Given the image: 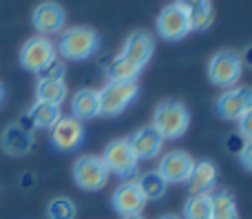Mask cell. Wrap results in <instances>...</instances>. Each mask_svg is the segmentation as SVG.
Here are the masks:
<instances>
[{
    "instance_id": "cell-1",
    "label": "cell",
    "mask_w": 252,
    "mask_h": 219,
    "mask_svg": "<svg viewBox=\"0 0 252 219\" xmlns=\"http://www.w3.org/2000/svg\"><path fill=\"white\" fill-rule=\"evenodd\" d=\"M153 126L164 140H179L190 126V111L179 100H164L155 106Z\"/></svg>"
},
{
    "instance_id": "cell-2",
    "label": "cell",
    "mask_w": 252,
    "mask_h": 219,
    "mask_svg": "<svg viewBox=\"0 0 252 219\" xmlns=\"http://www.w3.org/2000/svg\"><path fill=\"white\" fill-rule=\"evenodd\" d=\"M97 49H100V35H97V31L87 25H78V27H69V29L62 31L56 51L64 60L80 62V60H89L93 53H97Z\"/></svg>"
},
{
    "instance_id": "cell-3",
    "label": "cell",
    "mask_w": 252,
    "mask_h": 219,
    "mask_svg": "<svg viewBox=\"0 0 252 219\" xmlns=\"http://www.w3.org/2000/svg\"><path fill=\"white\" fill-rule=\"evenodd\" d=\"M208 80L219 89H232L237 87L241 73H244V62L239 53L232 49H221L213 53L208 60Z\"/></svg>"
},
{
    "instance_id": "cell-4",
    "label": "cell",
    "mask_w": 252,
    "mask_h": 219,
    "mask_svg": "<svg viewBox=\"0 0 252 219\" xmlns=\"http://www.w3.org/2000/svg\"><path fill=\"white\" fill-rule=\"evenodd\" d=\"M102 162H104L109 175H115L120 180H133V175L137 173V162L133 149H130L128 140L126 137H118V140L109 142L104 149V153L100 155Z\"/></svg>"
},
{
    "instance_id": "cell-5",
    "label": "cell",
    "mask_w": 252,
    "mask_h": 219,
    "mask_svg": "<svg viewBox=\"0 0 252 219\" xmlns=\"http://www.w3.org/2000/svg\"><path fill=\"white\" fill-rule=\"evenodd\" d=\"M137 82H106V87L97 91V95H100V115L115 118V115L124 113L130 106V102L137 97Z\"/></svg>"
},
{
    "instance_id": "cell-6",
    "label": "cell",
    "mask_w": 252,
    "mask_h": 219,
    "mask_svg": "<svg viewBox=\"0 0 252 219\" xmlns=\"http://www.w3.org/2000/svg\"><path fill=\"white\" fill-rule=\"evenodd\" d=\"M109 171H106L102 157L97 155H82L73 162V182L78 188L87 190V193H95L102 190L109 182Z\"/></svg>"
},
{
    "instance_id": "cell-7",
    "label": "cell",
    "mask_w": 252,
    "mask_h": 219,
    "mask_svg": "<svg viewBox=\"0 0 252 219\" xmlns=\"http://www.w3.org/2000/svg\"><path fill=\"white\" fill-rule=\"evenodd\" d=\"M155 29H157V33H159L164 40H168V42L184 40L192 31L190 20H188V13L184 11V7L179 2H170L161 9L157 20H155Z\"/></svg>"
},
{
    "instance_id": "cell-8",
    "label": "cell",
    "mask_w": 252,
    "mask_h": 219,
    "mask_svg": "<svg viewBox=\"0 0 252 219\" xmlns=\"http://www.w3.org/2000/svg\"><path fill=\"white\" fill-rule=\"evenodd\" d=\"M49 131H51V144L62 153H71V151L80 149L84 137H87L84 124L75 120L73 115H62Z\"/></svg>"
},
{
    "instance_id": "cell-9",
    "label": "cell",
    "mask_w": 252,
    "mask_h": 219,
    "mask_svg": "<svg viewBox=\"0 0 252 219\" xmlns=\"http://www.w3.org/2000/svg\"><path fill=\"white\" fill-rule=\"evenodd\" d=\"M53 58H58V51L51 40L44 38V35H33L20 49V64L31 73L42 71Z\"/></svg>"
},
{
    "instance_id": "cell-10",
    "label": "cell",
    "mask_w": 252,
    "mask_h": 219,
    "mask_svg": "<svg viewBox=\"0 0 252 219\" xmlns=\"http://www.w3.org/2000/svg\"><path fill=\"white\" fill-rule=\"evenodd\" d=\"M31 25L38 31L40 35H53V33H62L66 25V11L60 2L53 0H44L31 13Z\"/></svg>"
},
{
    "instance_id": "cell-11",
    "label": "cell",
    "mask_w": 252,
    "mask_h": 219,
    "mask_svg": "<svg viewBox=\"0 0 252 219\" xmlns=\"http://www.w3.org/2000/svg\"><path fill=\"white\" fill-rule=\"evenodd\" d=\"M192 166H195L192 155L182 149H175V151H168L166 155H161L155 171L164 177L166 184H186Z\"/></svg>"
},
{
    "instance_id": "cell-12",
    "label": "cell",
    "mask_w": 252,
    "mask_h": 219,
    "mask_svg": "<svg viewBox=\"0 0 252 219\" xmlns=\"http://www.w3.org/2000/svg\"><path fill=\"white\" fill-rule=\"evenodd\" d=\"M252 106V89L232 87L217 97V113L228 122H237Z\"/></svg>"
},
{
    "instance_id": "cell-13",
    "label": "cell",
    "mask_w": 252,
    "mask_h": 219,
    "mask_svg": "<svg viewBox=\"0 0 252 219\" xmlns=\"http://www.w3.org/2000/svg\"><path fill=\"white\" fill-rule=\"evenodd\" d=\"M111 204H113L115 213H120L122 217H133L142 215V211L146 208V199H144L142 190L137 188L135 180H126L111 195Z\"/></svg>"
},
{
    "instance_id": "cell-14",
    "label": "cell",
    "mask_w": 252,
    "mask_h": 219,
    "mask_svg": "<svg viewBox=\"0 0 252 219\" xmlns=\"http://www.w3.org/2000/svg\"><path fill=\"white\" fill-rule=\"evenodd\" d=\"M128 144L133 149L135 157L137 159H155L157 155L164 149V137L157 133V128L153 124H146V126H139L137 131H133L128 137Z\"/></svg>"
},
{
    "instance_id": "cell-15",
    "label": "cell",
    "mask_w": 252,
    "mask_h": 219,
    "mask_svg": "<svg viewBox=\"0 0 252 219\" xmlns=\"http://www.w3.org/2000/svg\"><path fill=\"white\" fill-rule=\"evenodd\" d=\"M153 51H155V40L151 38V33H146V31H133L126 38L122 51L118 56H122L124 60H128L137 69H144L151 62Z\"/></svg>"
},
{
    "instance_id": "cell-16",
    "label": "cell",
    "mask_w": 252,
    "mask_h": 219,
    "mask_svg": "<svg viewBox=\"0 0 252 219\" xmlns=\"http://www.w3.org/2000/svg\"><path fill=\"white\" fill-rule=\"evenodd\" d=\"M217 177L219 171L213 159H195V166L186 180L188 195H210L217 186Z\"/></svg>"
},
{
    "instance_id": "cell-17",
    "label": "cell",
    "mask_w": 252,
    "mask_h": 219,
    "mask_svg": "<svg viewBox=\"0 0 252 219\" xmlns=\"http://www.w3.org/2000/svg\"><path fill=\"white\" fill-rule=\"evenodd\" d=\"M0 146L7 155H13V157H22L31 151L33 146V133L27 131L20 122L9 124L2 131V137H0Z\"/></svg>"
},
{
    "instance_id": "cell-18",
    "label": "cell",
    "mask_w": 252,
    "mask_h": 219,
    "mask_svg": "<svg viewBox=\"0 0 252 219\" xmlns=\"http://www.w3.org/2000/svg\"><path fill=\"white\" fill-rule=\"evenodd\" d=\"M60 118H62L60 106L44 104V102H35V104L29 109V113L22 118L20 124L27 128V131L33 133V128H51Z\"/></svg>"
},
{
    "instance_id": "cell-19",
    "label": "cell",
    "mask_w": 252,
    "mask_h": 219,
    "mask_svg": "<svg viewBox=\"0 0 252 219\" xmlns=\"http://www.w3.org/2000/svg\"><path fill=\"white\" fill-rule=\"evenodd\" d=\"M71 113L80 122L97 118L100 115V95L95 89H80L71 100Z\"/></svg>"
},
{
    "instance_id": "cell-20",
    "label": "cell",
    "mask_w": 252,
    "mask_h": 219,
    "mask_svg": "<svg viewBox=\"0 0 252 219\" xmlns=\"http://www.w3.org/2000/svg\"><path fill=\"white\" fill-rule=\"evenodd\" d=\"M184 7V11L188 13V20H190V29L192 31H204L213 25L215 18V9L210 0H177Z\"/></svg>"
},
{
    "instance_id": "cell-21",
    "label": "cell",
    "mask_w": 252,
    "mask_h": 219,
    "mask_svg": "<svg viewBox=\"0 0 252 219\" xmlns=\"http://www.w3.org/2000/svg\"><path fill=\"white\" fill-rule=\"evenodd\" d=\"M210 219H239L237 199L228 188L210 193Z\"/></svg>"
},
{
    "instance_id": "cell-22",
    "label": "cell",
    "mask_w": 252,
    "mask_h": 219,
    "mask_svg": "<svg viewBox=\"0 0 252 219\" xmlns=\"http://www.w3.org/2000/svg\"><path fill=\"white\" fill-rule=\"evenodd\" d=\"M135 184H137V188L142 190L146 202H157V199H161L166 195V190H168V184H166L164 177H161L157 171L142 173V175L135 180Z\"/></svg>"
},
{
    "instance_id": "cell-23",
    "label": "cell",
    "mask_w": 252,
    "mask_h": 219,
    "mask_svg": "<svg viewBox=\"0 0 252 219\" xmlns=\"http://www.w3.org/2000/svg\"><path fill=\"white\" fill-rule=\"evenodd\" d=\"M139 75H142V69L130 64L122 56H115L106 64V78H109V82H137Z\"/></svg>"
},
{
    "instance_id": "cell-24",
    "label": "cell",
    "mask_w": 252,
    "mask_h": 219,
    "mask_svg": "<svg viewBox=\"0 0 252 219\" xmlns=\"http://www.w3.org/2000/svg\"><path fill=\"white\" fill-rule=\"evenodd\" d=\"M66 100V84L64 82H38L35 87V102L62 106Z\"/></svg>"
},
{
    "instance_id": "cell-25",
    "label": "cell",
    "mask_w": 252,
    "mask_h": 219,
    "mask_svg": "<svg viewBox=\"0 0 252 219\" xmlns=\"http://www.w3.org/2000/svg\"><path fill=\"white\" fill-rule=\"evenodd\" d=\"M182 219H210V195H190L184 204Z\"/></svg>"
},
{
    "instance_id": "cell-26",
    "label": "cell",
    "mask_w": 252,
    "mask_h": 219,
    "mask_svg": "<svg viewBox=\"0 0 252 219\" xmlns=\"http://www.w3.org/2000/svg\"><path fill=\"white\" fill-rule=\"evenodd\" d=\"M49 219H75L78 217V206L71 197H53L47 206Z\"/></svg>"
},
{
    "instance_id": "cell-27",
    "label": "cell",
    "mask_w": 252,
    "mask_h": 219,
    "mask_svg": "<svg viewBox=\"0 0 252 219\" xmlns=\"http://www.w3.org/2000/svg\"><path fill=\"white\" fill-rule=\"evenodd\" d=\"M64 73H66L64 62L60 58H53L42 71H38V78L40 82H64Z\"/></svg>"
},
{
    "instance_id": "cell-28",
    "label": "cell",
    "mask_w": 252,
    "mask_h": 219,
    "mask_svg": "<svg viewBox=\"0 0 252 219\" xmlns=\"http://www.w3.org/2000/svg\"><path fill=\"white\" fill-rule=\"evenodd\" d=\"M237 124H239V135L246 137V142H250L252 140V106L237 120Z\"/></svg>"
},
{
    "instance_id": "cell-29",
    "label": "cell",
    "mask_w": 252,
    "mask_h": 219,
    "mask_svg": "<svg viewBox=\"0 0 252 219\" xmlns=\"http://www.w3.org/2000/svg\"><path fill=\"white\" fill-rule=\"evenodd\" d=\"M239 162H241V166H244L246 171L252 173V140L246 142V144L241 146V151H239Z\"/></svg>"
},
{
    "instance_id": "cell-30",
    "label": "cell",
    "mask_w": 252,
    "mask_h": 219,
    "mask_svg": "<svg viewBox=\"0 0 252 219\" xmlns=\"http://www.w3.org/2000/svg\"><path fill=\"white\" fill-rule=\"evenodd\" d=\"M239 58H241V62H246V64H250V66H252V44H250L248 49H246L244 53H241Z\"/></svg>"
},
{
    "instance_id": "cell-31",
    "label": "cell",
    "mask_w": 252,
    "mask_h": 219,
    "mask_svg": "<svg viewBox=\"0 0 252 219\" xmlns=\"http://www.w3.org/2000/svg\"><path fill=\"white\" fill-rule=\"evenodd\" d=\"M4 102V87H2V82H0V104Z\"/></svg>"
},
{
    "instance_id": "cell-32",
    "label": "cell",
    "mask_w": 252,
    "mask_h": 219,
    "mask_svg": "<svg viewBox=\"0 0 252 219\" xmlns=\"http://www.w3.org/2000/svg\"><path fill=\"white\" fill-rule=\"evenodd\" d=\"M159 219H182V217H179V215H161Z\"/></svg>"
},
{
    "instance_id": "cell-33",
    "label": "cell",
    "mask_w": 252,
    "mask_h": 219,
    "mask_svg": "<svg viewBox=\"0 0 252 219\" xmlns=\"http://www.w3.org/2000/svg\"><path fill=\"white\" fill-rule=\"evenodd\" d=\"M122 219H144L142 215H133V217H122Z\"/></svg>"
}]
</instances>
